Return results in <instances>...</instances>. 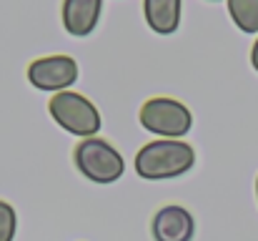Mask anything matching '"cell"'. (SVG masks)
Here are the masks:
<instances>
[{
	"mask_svg": "<svg viewBox=\"0 0 258 241\" xmlns=\"http://www.w3.org/2000/svg\"><path fill=\"white\" fill-rule=\"evenodd\" d=\"M251 66L258 71V38H256V43H253V48H251Z\"/></svg>",
	"mask_w": 258,
	"mask_h": 241,
	"instance_id": "8fae6325",
	"label": "cell"
},
{
	"mask_svg": "<svg viewBox=\"0 0 258 241\" xmlns=\"http://www.w3.org/2000/svg\"><path fill=\"white\" fill-rule=\"evenodd\" d=\"M18 229V216L15 209L8 201H0V241H13Z\"/></svg>",
	"mask_w": 258,
	"mask_h": 241,
	"instance_id": "30bf717a",
	"label": "cell"
},
{
	"mask_svg": "<svg viewBox=\"0 0 258 241\" xmlns=\"http://www.w3.org/2000/svg\"><path fill=\"white\" fill-rule=\"evenodd\" d=\"M196 163V151L185 141L158 138L136 154V173L143 181H171L188 173Z\"/></svg>",
	"mask_w": 258,
	"mask_h": 241,
	"instance_id": "6da1fadb",
	"label": "cell"
},
{
	"mask_svg": "<svg viewBox=\"0 0 258 241\" xmlns=\"http://www.w3.org/2000/svg\"><path fill=\"white\" fill-rule=\"evenodd\" d=\"M48 111L63 131L78 136L81 141L98 136V131L103 126V118H100L95 103L88 101L83 93H76V90L55 93L48 103Z\"/></svg>",
	"mask_w": 258,
	"mask_h": 241,
	"instance_id": "7a4b0ae2",
	"label": "cell"
},
{
	"mask_svg": "<svg viewBox=\"0 0 258 241\" xmlns=\"http://www.w3.org/2000/svg\"><path fill=\"white\" fill-rule=\"evenodd\" d=\"M256 196H258V178H256Z\"/></svg>",
	"mask_w": 258,
	"mask_h": 241,
	"instance_id": "7c38bea8",
	"label": "cell"
},
{
	"mask_svg": "<svg viewBox=\"0 0 258 241\" xmlns=\"http://www.w3.org/2000/svg\"><path fill=\"white\" fill-rule=\"evenodd\" d=\"M138 118L148 133H153L158 138H175V141H180L193 126L190 111L180 101L163 98V95L146 101Z\"/></svg>",
	"mask_w": 258,
	"mask_h": 241,
	"instance_id": "277c9868",
	"label": "cell"
},
{
	"mask_svg": "<svg viewBox=\"0 0 258 241\" xmlns=\"http://www.w3.org/2000/svg\"><path fill=\"white\" fill-rule=\"evenodd\" d=\"M196 231V221L183 206H163L153 216V236L156 241H190Z\"/></svg>",
	"mask_w": 258,
	"mask_h": 241,
	"instance_id": "8992f818",
	"label": "cell"
},
{
	"mask_svg": "<svg viewBox=\"0 0 258 241\" xmlns=\"http://www.w3.org/2000/svg\"><path fill=\"white\" fill-rule=\"evenodd\" d=\"M73 161L76 168L93 183H113L125 173V161L118 154V149L100 136L83 138L76 146Z\"/></svg>",
	"mask_w": 258,
	"mask_h": 241,
	"instance_id": "3957f363",
	"label": "cell"
},
{
	"mask_svg": "<svg viewBox=\"0 0 258 241\" xmlns=\"http://www.w3.org/2000/svg\"><path fill=\"white\" fill-rule=\"evenodd\" d=\"M78 63L71 56H48L38 58L28 66V80L38 90L63 93L78 80Z\"/></svg>",
	"mask_w": 258,
	"mask_h": 241,
	"instance_id": "5b68a950",
	"label": "cell"
},
{
	"mask_svg": "<svg viewBox=\"0 0 258 241\" xmlns=\"http://www.w3.org/2000/svg\"><path fill=\"white\" fill-rule=\"evenodd\" d=\"M213 3H216V0H213Z\"/></svg>",
	"mask_w": 258,
	"mask_h": 241,
	"instance_id": "4fadbf2b",
	"label": "cell"
},
{
	"mask_svg": "<svg viewBox=\"0 0 258 241\" xmlns=\"http://www.w3.org/2000/svg\"><path fill=\"white\" fill-rule=\"evenodd\" d=\"M103 13V0H63V28L73 38H86L95 30Z\"/></svg>",
	"mask_w": 258,
	"mask_h": 241,
	"instance_id": "52a82bcc",
	"label": "cell"
},
{
	"mask_svg": "<svg viewBox=\"0 0 258 241\" xmlns=\"http://www.w3.org/2000/svg\"><path fill=\"white\" fill-rule=\"evenodd\" d=\"M226 3L238 30L248 35L258 33V0H226Z\"/></svg>",
	"mask_w": 258,
	"mask_h": 241,
	"instance_id": "9c48e42d",
	"label": "cell"
},
{
	"mask_svg": "<svg viewBox=\"0 0 258 241\" xmlns=\"http://www.w3.org/2000/svg\"><path fill=\"white\" fill-rule=\"evenodd\" d=\"M143 15L153 33L173 35L180 28L183 0H143Z\"/></svg>",
	"mask_w": 258,
	"mask_h": 241,
	"instance_id": "ba28073f",
	"label": "cell"
}]
</instances>
